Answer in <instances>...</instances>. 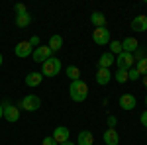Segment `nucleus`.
<instances>
[{
    "label": "nucleus",
    "instance_id": "f257e3e1",
    "mask_svg": "<svg viewBox=\"0 0 147 145\" xmlns=\"http://www.w3.org/2000/svg\"><path fill=\"white\" fill-rule=\"evenodd\" d=\"M69 94H71V100L73 102H84L88 98V84L84 80H73L71 86H69Z\"/></svg>",
    "mask_w": 147,
    "mask_h": 145
},
{
    "label": "nucleus",
    "instance_id": "f03ea898",
    "mask_svg": "<svg viewBox=\"0 0 147 145\" xmlns=\"http://www.w3.org/2000/svg\"><path fill=\"white\" fill-rule=\"evenodd\" d=\"M61 61L57 59V57H51V59H47L45 63L41 65V75L43 77H57L59 73H61Z\"/></svg>",
    "mask_w": 147,
    "mask_h": 145
},
{
    "label": "nucleus",
    "instance_id": "7ed1b4c3",
    "mask_svg": "<svg viewBox=\"0 0 147 145\" xmlns=\"http://www.w3.org/2000/svg\"><path fill=\"white\" fill-rule=\"evenodd\" d=\"M39 106H41V98L35 96V94H28V96H24L20 100V108L26 112H35V110H39Z\"/></svg>",
    "mask_w": 147,
    "mask_h": 145
},
{
    "label": "nucleus",
    "instance_id": "20e7f679",
    "mask_svg": "<svg viewBox=\"0 0 147 145\" xmlns=\"http://www.w3.org/2000/svg\"><path fill=\"white\" fill-rule=\"evenodd\" d=\"M51 53H53V51L49 49V45H39V47H35V49H34L32 59H34L35 63H41V65H43L47 59H51V57H53Z\"/></svg>",
    "mask_w": 147,
    "mask_h": 145
},
{
    "label": "nucleus",
    "instance_id": "39448f33",
    "mask_svg": "<svg viewBox=\"0 0 147 145\" xmlns=\"http://www.w3.org/2000/svg\"><path fill=\"white\" fill-rule=\"evenodd\" d=\"M92 39L96 45H108L110 43V30L108 28H94Z\"/></svg>",
    "mask_w": 147,
    "mask_h": 145
},
{
    "label": "nucleus",
    "instance_id": "423d86ee",
    "mask_svg": "<svg viewBox=\"0 0 147 145\" xmlns=\"http://www.w3.org/2000/svg\"><path fill=\"white\" fill-rule=\"evenodd\" d=\"M116 65H118V69L129 71V69L136 65V59H134V55H131V53H125V51H122L120 55L116 57Z\"/></svg>",
    "mask_w": 147,
    "mask_h": 145
},
{
    "label": "nucleus",
    "instance_id": "0eeeda50",
    "mask_svg": "<svg viewBox=\"0 0 147 145\" xmlns=\"http://www.w3.org/2000/svg\"><path fill=\"white\" fill-rule=\"evenodd\" d=\"M2 108H4V118L8 120V122H18L20 120V110L14 106V104H10V102L6 100V102H2Z\"/></svg>",
    "mask_w": 147,
    "mask_h": 145
},
{
    "label": "nucleus",
    "instance_id": "6e6552de",
    "mask_svg": "<svg viewBox=\"0 0 147 145\" xmlns=\"http://www.w3.org/2000/svg\"><path fill=\"white\" fill-rule=\"evenodd\" d=\"M14 53H16V57H20V59H26V57H30L34 53V47L30 45V41H20V43H16V47H14Z\"/></svg>",
    "mask_w": 147,
    "mask_h": 145
},
{
    "label": "nucleus",
    "instance_id": "1a4fd4ad",
    "mask_svg": "<svg viewBox=\"0 0 147 145\" xmlns=\"http://www.w3.org/2000/svg\"><path fill=\"white\" fill-rule=\"evenodd\" d=\"M51 137L61 145V143H65V141H69L71 132H69V127H65V125H57L55 129H53V135H51Z\"/></svg>",
    "mask_w": 147,
    "mask_h": 145
},
{
    "label": "nucleus",
    "instance_id": "9d476101",
    "mask_svg": "<svg viewBox=\"0 0 147 145\" xmlns=\"http://www.w3.org/2000/svg\"><path fill=\"white\" fill-rule=\"evenodd\" d=\"M118 104H120L122 110H134L136 104H137V98L134 96V94H122L120 100H118Z\"/></svg>",
    "mask_w": 147,
    "mask_h": 145
},
{
    "label": "nucleus",
    "instance_id": "9b49d317",
    "mask_svg": "<svg viewBox=\"0 0 147 145\" xmlns=\"http://www.w3.org/2000/svg\"><path fill=\"white\" fill-rule=\"evenodd\" d=\"M102 139H104L106 145H118L120 143V135H118V132H116L114 127H108V129L104 132V135H102Z\"/></svg>",
    "mask_w": 147,
    "mask_h": 145
},
{
    "label": "nucleus",
    "instance_id": "f8f14e48",
    "mask_svg": "<svg viewBox=\"0 0 147 145\" xmlns=\"http://www.w3.org/2000/svg\"><path fill=\"white\" fill-rule=\"evenodd\" d=\"M112 65H116V55H112L110 51L102 53L100 59H98V69H110Z\"/></svg>",
    "mask_w": 147,
    "mask_h": 145
},
{
    "label": "nucleus",
    "instance_id": "ddd939ff",
    "mask_svg": "<svg viewBox=\"0 0 147 145\" xmlns=\"http://www.w3.org/2000/svg\"><path fill=\"white\" fill-rule=\"evenodd\" d=\"M131 30L134 32H147V16H136L131 20Z\"/></svg>",
    "mask_w": 147,
    "mask_h": 145
},
{
    "label": "nucleus",
    "instance_id": "4468645a",
    "mask_svg": "<svg viewBox=\"0 0 147 145\" xmlns=\"http://www.w3.org/2000/svg\"><path fill=\"white\" fill-rule=\"evenodd\" d=\"M110 78H114V75L110 73V69H98V71H96V82H98L100 86L108 84Z\"/></svg>",
    "mask_w": 147,
    "mask_h": 145
},
{
    "label": "nucleus",
    "instance_id": "2eb2a0df",
    "mask_svg": "<svg viewBox=\"0 0 147 145\" xmlns=\"http://www.w3.org/2000/svg\"><path fill=\"white\" fill-rule=\"evenodd\" d=\"M120 43H122V51H125V53H134L139 47V41L136 37H125L124 41H120Z\"/></svg>",
    "mask_w": 147,
    "mask_h": 145
},
{
    "label": "nucleus",
    "instance_id": "dca6fc26",
    "mask_svg": "<svg viewBox=\"0 0 147 145\" xmlns=\"http://www.w3.org/2000/svg\"><path fill=\"white\" fill-rule=\"evenodd\" d=\"M43 80V75L41 73H28L26 75V84L28 86H39Z\"/></svg>",
    "mask_w": 147,
    "mask_h": 145
},
{
    "label": "nucleus",
    "instance_id": "f3484780",
    "mask_svg": "<svg viewBox=\"0 0 147 145\" xmlns=\"http://www.w3.org/2000/svg\"><path fill=\"white\" fill-rule=\"evenodd\" d=\"M90 22L94 28H106V16L102 12H92L90 14Z\"/></svg>",
    "mask_w": 147,
    "mask_h": 145
},
{
    "label": "nucleus",
    "instance_id": "a211bd4d",
    "mask_svg": "<svg viewBox=\"0 0 147 145\" xmlns=\"http://www.w3.org/2000/svg\"><path fill=\"white\" fill-rule=\"evenodd\" d=\"M79 145H94V135L88 129L79 132Z\"/></svg>",
    "mask_w": 147,
    "mask_h": 145
},
{
    "label": "nucleus",
    "instance_id": "6ab92c4d",
    "mask_svg": "<svg viewBox=\"0 0 147 145\" xmlns=\"http://www.w3.org/2000/svg\"><path fill=\"white\" fill-rule=\"evenodd\" d=\"M49 49L55 53V51H59V49H63V37L61 35H51L49 37Z\"/></svg>",
    "mask_w": 147,
    "mask_h": 145
},
{
    "label": "nucleus",
    "instance_id": "aec40b11",
    "mask_svg": "<svg viewBox=\"0 0 147 145\" xmlns=\"http://www.w3.org/2000/svg\"><path fill=\"white\" fill-rule=\"evenodd\" d=\"M65 75H67V78H71V82H73V80H79L80 78V69L75 67V65H69V67L65 69Z\"/></svg>",
    "mask_w": 147,
    "mask_h": 145
},
{
    "label": "nucleus",
    "instance_id": "412c9836",
    "mask_svg": "<svg viewBox=\"0 0 147 145\" xmlns=\"http://www.w3.org/2000/svg\"><path fill=\"white\" fill-rule=\"evenodd\" d=\"M32 24V16L26 12V14H20V16H16V26L18 28H28Z\"/></svg>",
    "mask_w": 147,
    "mask_h": 145
},
{
    "label": "nucleus",
    "instance_id": "4be33fe9",
    "mask_svg": "<svg viewBox=\"0 0 147 145\" xmlns=\"http://www.w3.org/2000/svg\"><path fill=\"white\" fill-rule=\"evenodd\" d=\"M136 71L139 73V75H143V77H147V57H143V59H139V61H136Z\"/></svg>",
    "mask_w": 147,
    "mask_h": 145
},
{
    "label": "nucleus",
    "instance_id": "5701e85b",
    "mask_svg": "<svg viewBox=\"0 0 147 145\" xmlns=\"http://www.w3.org/2000/svg\"><path fill=\"white\" fill-rule=\"evenodd\" d=\"M114 78H116L120 84H124L125 80H129V78H127V71H124V69H118L116 75H114Z\"/></svg>",
    "mask_w": 147,
    "mask_h": 145
},
{
    "label": "nucleus",
    "instance_id": "b1692460",
    "mask_svg": "<svg viewBox=\"0 0 147 145\" xmlns=\"http://www.w3.org/2000/svg\"><path fill=\"white\" fill-rule=\"evenodd\" d=\"M110 53L112 55H120L122 53V43L120 41H110Z\"/></svg>",
    "mask_w": 147,
    "mask_h": 145
},
{
    "label": "nucleus",
    "instance_id": "393cba45",
    "mask_svg": "<svg viewBox=\"0 0 147 145\" xmlns=\"http://www.w3.org/2000/svg\"><path fill=\"white\" fill-rule=\"evenodd\" d=\"M131 55H134V59H136V61H139V59L147 57V55H145V49H143V47H137V49L134 51V53H131Z\"/></svg>",
    "mask_w": 147,
    "mask_h": 145
},
{
    "label": "nucleus",
    "instance_id": "a878e982",
    "mask_svg": "<svg viewBox=\"0 0 147 145\" xmlns=\"http://www.w3.org/2000/svg\"><path fill=\"white\" fill-rule=\"evenodd\" d=\"M139 77H141V75H139V73L136 71V67H131L129 71H127V78H129V80H137Z\"/></svg>",
    "mask_w": 147,
    "mask_h": 145
},
{
    "label": "nucleus",
    "instance_id": "bb28decb",
    "mask_svg": "<svg viewBox=\"0 0 147 145\" xmlns=\"http://www.w3.org/2000/svg\"><path fill=\"white\" fill-rule=\"evenodd\" d=\"M14 12H16V16H20V14H26V6H24V4H16V6H14Z\"/></svg>",
    "mask_w": 147,
    "mask_h": 145
},
{
    "label": "nucleus",
    "instance_id": "cd10ccee",
    "mask_svg": "<svg viewBox=\"0 0 147 145\" xmlns=\"http://www.w3.org/2000/svg\"><path fill=\"white\" fill-rule=\"evenodd\" d=\"M41 145H59V143H57V141L53 139V137H51V135H47L45 139L41 141Z\"/></svg>",
    "mask_w": 147,
    "mask_h": 145
},
{
    "label": "nucleus",
    "instance_id": "c85d7f7f",
    "mask_svg": "<svg viewBox=\"0 0 147 145\" xmlns=\"http://www.w3.org/2000/svg\"><path fill=\"white\" fill-rule=\"evenodd\" d=\"M28 41H30V45H32V47H39V37H37V35H32V39H28Z\"/></svg>",
    "mask_w": 147,
    "mask_h": 145
},
{
    "label": "nucleus",
    "instance_id": "c756f323",
    "mask_svg": "<svg viewBox=\"0 0 147 145\" xmlns=\"http://www.w3.org/2000/svg\"><path fill=\"white\" fill-rule=\"evenodd\" d=\"M139 120H141V125H145V127H147V110L141 114V118H139Z\"/></svg>",
    "mask_w": 147,
    "mask_h": 145
},
{
    "label": "nucleus",
    "instance_id": "7c9ffc66",
    "mask_svg": "<svg viewBox=\"0 0 147 145\" xmlns=\"http://www.w3.org/2000/svg\"><path fill=\"white\" fill-rule=\"evenodd\" d=\"M108 125H110V127L116 125V116H108Z\"/></svg>",
    "mask_w": 147,
    "mask_h": 145
},
{
    "label": "nucleus",
    "instance_id": "2f4dec72",
    "mask_svg": "<svg viewBox=\"0 0 147 145\" xmlns=\"http://www.w3.org/2000/svg\"><path fill=\"white\" fill-rule=\"evenodd\" d=\"M0 118H4V108H2V104H0Z\"/></svg>",
    "mask_w": 147,
    "mask_h": 145
},
{
    "label": "nucleus",
    "instance_id": "473e14b6",
    "mask_svg": "<svg viewBox=\"0 0 147 145\" xmlns=\"http://www.w3.org/2000/svg\"><path fill=\"white\" fill-rule=\"evenodd\" d=\"M61 145H77V143H73V141H65V143H61Z\"/></svg>",
    "mask_w": 147,
    "mask_h": 145
},
{
    "label": "nucleus",
    "instance_id": "72a5a7b5",
    "mask_svg": "<svg viewBox=\"0 0 147 145\" xmlns=\"http://www.w3.org/2000/svg\"><path fill=\"white\" fill-rule=\"evenodd\" d=\"M143 86L147 88V77H143Z\"/></svg>",
    "mask_w": 147,
    "mask_h": 145
},
{
    "label": "nucleus",
    "instance_id": "f704fd0d",
    "mask_svg": "<svg viewBox=\"0 0 147 145\" xmlns=\"http://www.w3.org/2000/svg\"><path fill=\"white\" fill-rule=\"evenodd\" d=\"M2 61H4V59H2V53H0V67H2Z\"/></svg>",
    "mask_w": 147,
    "mask_h": 145
},
{
    "label": "nucleus",
    "instance_id": "c9c22d12",
    "mask_svg": "<svg viewBox=\"0 0 147 145\" xmlns=\"http://www.w3.org/2000/svg\"><path fill=\"white\" fill-rule=\"evenodd\" d=\"M145 106H147V96H145Z\"/></svg>",
    "mask_w": 147,
    "mask_h": 145
}]
</instances>
